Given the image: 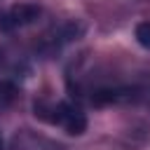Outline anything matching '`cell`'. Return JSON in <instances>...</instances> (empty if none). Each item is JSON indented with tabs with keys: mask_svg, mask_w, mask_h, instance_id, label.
I'll list each match as a JSON object with an SVG mask.
<instances>
[{
	"mask_svg": "<svg viewBox=\"0 0 150 150\" xmlns=\"http://www.w3.org/2000/svg\"><path fill=\"white\" fill-rule=\"evenodd\" d=\"M35 115L49 120L52 124L61 127V129H63L66 134H70V136H80V134L87 131V115H84L77 105H73V103H68V101H59V103L49 105L47 110L40 108V105H35Z\"/></svg>",
	"mask_w": 150,
	"mask_h": 150,
	"instance_id": "6da1fadb",
	"label": "cell"
},
{
	"mask_svg": "<svg viewBox=\"0 0 150 150\" xmlns=\"http://www.w3.org/2000/svg\"><path fill=\"white\" fill-rule=\"evenodd\" d=\"M40 12L42 9L38 5H33V2L12 5L7 12L0 14V30H14V28H21V26H28L40 16Z\"/></svg>",
	"mask_w": 150,
	"mask_h": 150,
	"instance_id": "7a4b0ae2",
	"label": "cell"
},
{
	"mask_svg": "<svg viewBox=\"0 0 150 150\" xmlns=\"http://www.w3.org/2000/svg\"><path fill=\"white\" fill-rule=\"evenodd\" d=\"M14 150H63V148L42 136L21 134V136H14Z\"/></svg>",
	"mask_w": 150,
	"mask_h": 150,
	"instance_id": "3957f363",
	"label": "cell"
},
{
	"mask_svg": "<svg viewBox=\"0 0 150 150\" xmlns=\"http://www.w3.org/2000/svg\"><path fill=\"white\" fill-rule=\"evenodd\" d=\"M136 40H138L141 47L150 49V21H141L136 26Z\"/></svg>",
	"mask_w": 150,
	"mask_h": 150,
	"instance_id": "277c9868",
	"label": "cell"
},
{
	"mask_svg": "<svg viewBox=\"0 0 150 150\" xmlns=\"http://www.w3.org/2000/svg\"><path fill=\"white\" fill-rule=\"evenodd\" d=\"M0 150H2V138H0Z\"/></svg>",
	"mask_w": 150,
	"mask_h": 150,
	"instance_id": "5b68a950",
	"label": "cell"
},
{
	"mask_svg": "<svg viewBox=\"0 0 150 150\" xmlns=\"http://www.w3.org/2000/svg\"><path fill=\"white\" fill-rule=\"evenodd\" d=\"M0 61H2V52H0Z\"/></svg>",
	"mask_w": 150,
	"mask_h": 150,
	"instance_id": "8992f818",
	"label": "cell"
}]
</instances>
